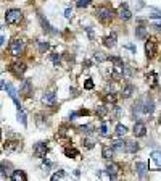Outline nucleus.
<instances>
[{"label":"nucleus","mask_w":161,"mask_h":181,"mask_svg":"<svg viewBox=\"0 0 161 181\" xmlns=\"http://www.w3.org/2000/svg\"><path fill=\"white\" fill-rule=\"evenodd\" d=\"M95 16L102 23H110L114 18V11L108 7H97L95 8Z\"/></svg>","instance_id":"1"},{"label":"nucleus","mask_w":161,"mask_h":181,"mask_svg":"<svg viewBox=\"0 0 161 181\" xmlns=\"http://www.w3.org/2000/svg\"><path fill=\"white\" fill-rule=\"evenodd\" d=\"M26 50V42L23 39H13L10 44V54L13 57H21Z\"/></svg>","instance_id":"2"},{"label":"nucleus","mask_w":161,"mask_h":181,"mask_svg":"<svg viewBox=\"0 0 161 181\" xmlns=\"http://www.w3.org/2000/svg\"><path fill=\"white\" fill-rule=\"evenodd\" d=\"M23 20V13L20 8H10L5 13V21L7 24H18V23Z\"/></svg>","instance_id":"3"},{"label":"nucleus","mask_w":161,"mask_h":181,"mask_svg":"<svg viewBox=\"0 0 161 181\" xmlns=\"http://www.w3.org/2000/svg\"><path fill=\"white\" fill-rule=\"evenodd\" d=\"M140 109H142V115H152L155 112V102L152 97H143L140 100Z\"/></svg>","instance_id":"4"},{"label":"nucleus","mask_w":161,"mask_h":181,"mask_svg":"<svg viewBox=\"0 0 161 181\" xmlns=\"http://www.w3.org/2000/svg\"><path fill=\"white\" fill-rule=\"evenodd\" d=\"M48 152V146L45 141H39V142H36V146H34V155L39 157V158H44L45 155H47Z\"/></svg>","instance_id":"5"},{"label":"nucleus","mask_w":161,"mask_h":181,"mask_svg":"<svg viewBox=\"0 0 161 181\" xmlns=\"http://www.w3.org/2000/svg\"><path fill=\"white\" fill-rule=\"evenodd\" d=\"M158 52V42L155 41V39H148V41L145 42V54L148 58H153L155 55H156Z\"/></svg>","instance_id":"6"},{"label":"nucleus","mask_w":161,"mask_h":181,"mask_svg":"<svg viewBox=\"0 0 161 181\" xmlns=\"http://www.w3.org/2000/svg\"><path fill=\"white\" fill-rule=\"evenodd\" d=\"M26 70H27V66H26V63H23V61H16V63H13L10 66V71L13 73L15 76H23L26 73Z\"/></svg>","instance_id":"7"},{"label":"nucleus","mask_w":161,"mask_h":181,"mask_svg":"<svg viewBox=\"0 0 161 181\" xmlns=\"http://www.w3.org/2000/svg\"><path fill=\"white\" fill-rule=\"evenodd\" d=\"M132 133H134L135 138H143V136L147 134V126H145V123L135 121V123H134V128H132Z\"/></svg>","instance_id":"8"},{"label":"nucleus","mask_w":161,"mask_h":181,"mask_svg":"<svg viewBox=\"0 0 161 181\" xmlns=\"http://www.w3.org/2000/svg\"><path fill=\"white\" fill-rule=\"evenodd\" d=\"M116 41H118V34L111 32V34H108V36L103 37V45H105L106 49H113L114 45H116Z\"/></svg>","instance_id":"9"},{"label":"nucleus","mask_w":161,"mask_h":181,"mask_svg":"<svg viewBox=\"0 0 161 181\" xmlns=\"http://www.w3.org/2000/svg\"><path fill=\"white\" fill-rule=\"evenodd\" d=\"M39 20H40V24H42V29H44L45 32H48V34H56V29H53V28H52V24L48 23V20L45 18V16H44L42 13H39Z\"/></svg>","instance_id":"10"},{"label":"nucleus","mask_w":161,"mask_h":181,"mask_svg":"<svg viewBox=\"0 0 161 181\" xmlns=\"http://www.w3.org/2000/svg\"><path fill=\"white\" fill-rule=\"evenodd\" d=\"M21 144L18 142V141H7L5 142V146H3V149L8 152V154H11V152H18V150H21Z\"/></svg>","instance_id":"11"},{"label":"nucleus","mask_w":161,"mask_h":181,"mask_svg":"<svg viewBox=\"0 0 161 181\" xmlns=\"http://www.w3.org/2000/svg\"><path fill=\"white\" fill-rule=\"evenodd\" d=\"M119 18L123 20V21H129L132 18V13H131V10L127 7V3H123L119 7Z\"/></svg>","instance_id":"12"},{"label":"nucleus","mask_w":161,"mask_h":181,"mask_svg":"<svg viewBox=\"0 0 161 181\" xmlns=\"http://www.w3.org/2000/svg\"><path fill=\"white\" fill-rule=\"evenodd\" d=\"M5 89H7L8 90V95H10V97L11 99H13V102H15V105H16V109H21V104H20V100H18V97H16V89L13 87V84H5Z\"/></svg>","instance_id":"13"},{"label":"nucleus","mask_w":161,"mask_h":181,"mask_svg":"<svg viewBox=\"0 0 161 181\" xmlns=\"http://www.w3.org/2000/svg\"><path fill=\"white\" fill-rule=\"evenodd\" d=\"M55 102H56V97H55V92H45L42 95V104L44 105H47V107H53L55 105Z\"/></svg>","instance_id":"14"},{"label":"nucleus","mask_w":161,"mask_h":181,"mask_svg":"<svg viewBox=\"0 0 161 181\" xmlns=\"http://www.w3.org/2000/svg\"><path fill=\"white\" fill-rule=\"evenodd\" d=\"M135 170H137V175H139V178H142V179L147 178L148 165H147L145 162H137V163H135Z\"/></svg>","instance_id":"15"},{"label":"nucleus","mask_w":161,"mask_h":181,"mask_svg":"<svg viewBox=\"0 0 161 181\" xmlns=\"http://www.w3.org/2000/svg\"><path fill=\"white\" fill-rule=\"evenodd\" d=\"M11 163L10 162H2L0 163V175H2L3 178H10V175H11Z\"/></svg>","instance_id":"16"},{"label":"nucleus","mask_w":161,"mask_h":181,"mask_svg":"<svg viewBox=\"0 0 161 181\" xmlns=\"http://www.w3.org/2000/svg\"><path fill=\"white\" fill-rule=\"evenodd\" d=\"M106 173H108V176H110L111 179H116L118 173H119V167L116 165V163H108L106 165Z\"/></svg>","instance_id":"17"},{"label":"nucleus","mask_w":161,"mask_h":181,"mask_svg":"<svg viewBox=\"0 0 161 181\" xmlns=\"http://www.w3.org/2000/svg\"><path fill=\"white\" fill-rule=\"evenodd\" d=\"M140 146L137 141H126V152H129V154H135V152H139Z\"/></svg>","instance_id":"18"},{"label":"nucleus","mask_w":161,"mask_h":181,"mask_svg":"<svg viewBox=\"0 0 161 181\" xmlns=\"http://www.w3.org/2000/svg\"><path fill=\"white\" fill-rule=\"evenodd\" d=\"M21 92L26 95V97H29L31 92H32V83L29 79H23V84H21Z\"/></svg>","instance_id":"19"},{"label":"nucleus","mask_w":161,"mask_h":181,"mask_svg":"<svg viewBox=\"0 0 161 181\" xmlns=\"http://www.w3.org/2000/svg\"><path fill=\"white\" fill-rule=\"evenodd\" d=\"M10 178L13 179V181H26L27 176H26V173L23 172V170H13L10 175Z\"/></svg>","instance_id":"20"},{"label":"nucleus","mask_w":161,"mask_h":181,"mask_svg":"<svg viewBox=\"0 0 161 181\" xmlns=\"http://www.w3.org/2000/svg\"><path fill=\"white\" fill-rule=\"evenodd\" d=\"M111 149L114 152H124L126 150V141H114V142L111 144Z\"/></svg>","instance_id":"21"},{"label":"nucleus","mask_w":161,"mask_h":181,"mask_svg":"<svg viewBox=\"0 0 161 181\" xmlns=\"http://www.w3.org/2000/svg\"><path fill=\"white\" fill-rule=\"evenodd\" d=\"M113 155H114V150H113V149H110L108 146H103V147H102V157H103V158H106V160H111Z\"/></svg>","instance_id":"22"},{"label":"nucleus","mask_w":161,"mask_h":181,"mask_svg":"<svg viewBox=\"0 0 161 181\" xmlns=\"http://www.w3.org/2000/svg\"><path fill=\"white\" fill-rule=\"evenodd\" d=\"M108 112H110V109H108L106 105H97V109H95V113H97L100 118H105V116L108 115Z\"/></svg>","instance_id":"23"},{"label":"nucleus","mask_w":161,"mask_h":181,"mask_svg":"<svg viewBox=\"0 0 161 181\" xmlns=\"http://www.w3.org/2000/svg\"><path fill=\"white\" fill-rule=\"evenodd\" d=\"M147 28H143V26H137L135 28V37H139V39H147Z\"/></svg>","instance_id":"24"},{"label":"nucleus","mask_w":161,"mask_h":181,"mask_svg":"<svg viewBox=\"0 0 161 181\" xmlns=\"http://www.w3.org/2000/svg\"><path fill=\"white\" fill-rule=\"evenodd\" d=\"M134 90H135V87L132 86V84H126V86H124V89H123V97H126V99H127V97H131Z\"/></svg>","instance_id":"25"},{"label":"nucleus","mask_w":161,"mask_h":181,"mask_svg":"<svg viewBox=\"0 0 161 181\" xmlns=\"http://www.w3.org/2000/svg\"><path fill=\"white\" fill-rule=\"evenodd\" d=\"M16 118H18V121L23 124V126H27V120H26V115H24V112H23V109L18 110V113H16Z\"/></svg>","instance_id":"26"},{"label":"nucleus","mask_w":161,"mask_h":181,"mask_svg":"<svg viewBox=\"0 0 161 181\" xmlns=\"http://www.w3.org/2000/svg\"><path fill=\"white\" fill-rule=\"evenodd\" d=\"M65 155L66 157H79V150L77 149H74V147H66L65 149Z\"/></svg>","instance_id":"27"},{"label":"nucleus","mask_w":161,"mask_h":181,"mask_svg":"<svg viewBox=\"0 0 161 181\" xmlns=\"http://www.w3.org/2000/svg\"><path fill=\"white\" fill-rule=\"evenodd\" d=\"M127 133V128L124 126V124H118L116 126V129H114V134L118 136V138H123V136Z\"/></svg>","instance_id":"28"},{"label":"nucleus","mask_w":161,"mask_h":181,"mask_svg":"<svg viewBox=\"0 0 161 181\" xmlns=\"http://www.w3.org/2000/svg\"><path fill=\"white\" fill-rule=\"evenodd\" d=\"M152 160L156 163L158 167H161V150H153L152 152Z\"/></svg>","instance_id":"29"},{"label":"nucleus","mask_w":161,"mask_h":181,"mask_svg":"<svg viewBox=\"0 0 161 181\" xmlns=\"http://www.w3.org/2000/svg\"><path fill=\"white\" fill-rule=\"evenodd\" d=\"M105 100L108 102V104L114 105V104H116V100H118V95L114 94V92H108V94L105 95Z\"/></svg>","instance_id":"30"},{"label":"nucleus","mask_w":161,"mask_h":181,"mask_svg":"<svg viewBox=\"0 0 161 181\" xmlns=\"http://www.w3.org/2000/svg\"><path fill=\"white\" fill-rule=\"evenodd\" d=\"M94 58H95V61H97V63H102V61L108 60V57H106V55H103V52H95Z\"/></svg>","instance_id":"31"},{"label":"nucleus","mask_w":161,"mask_h":181,"mask_svg":"<svg viewBox=\"0 0 161 181\" xmlns=\"http://www.w3.org/2000/svg\"><path fill=\"white\" fill-rule=\"evenodd\" d=\"M50 60L53 61L55 66H60V65H61V57H60L58 54H52V55H50Z\"/></svg>","instance_id":"32"},{"label":"nucleus","mask_w":161,"mask_h":181,"mask_svg":"<svg viewBox=\"0 0 161 181\" xmlns=\"http://www.w3.org/2000/svg\"><path fill=\"white\" fill-rule=\"evenodd\" d=\"M66 176V173L65 172H63V170H60V172H56V173H53V175H52V181H56V179H61V178H65Z\"/></svg>","instance_id":"33"},{"label":"nucleus","mask_w":161,"mask_h":181,"mask_svg":"<svg viewBox=\"0 0 161 181\" xmlns=\"http://www.w3.org/2000/svg\"><path fill=\"white\" fill-rule=\"evenodd\" d=\"M37 45H39V52L40 54H44L45 50L48 49V42H45V41H37Z\"/></svg>","instance_id":"34"},{"label":"nucleus","mask_w":161,"mask_h":181,"mask_svg":"<svg viewBox=\"0 0 161 181\" xmlns=\"http://www.w3.org/2000/svg\"><path fill=\"white\" fill-rule=\"evenodd\" d=\"M100 134L103 136V138H108V136H110V131H108V124L106 123H103L100 126Z\"/></svg>","instance_id":"35"},{"label":"nucleus","mask_w":161,"mask_h":181,"mask_svg":"<svg viewBox=\"0 0 161 181\" xmlns=\"http://www.w3.org/2000/svg\"><path fill=\"white\" fill-rule=\"evenodd\" d=\"M80 131L84 134H92L94 133V126H92V124H85V126H80Z\"/></svg>","instance_id":"36"},{"label":"nucleus","mask_w":161,"mask_h":181,"mask_svg":"<svg viewBox=\"0 0 161 181\" xmlns=\"http://www.w3.org/2000/svg\"><path fill=\"white\" fill-rule=\"evenodd\" d=\"M92 0H77V3H76V7L77 8H84V7H89Z\"/></svg>","instance_id":"37"},{"label":"nucleus","mask_w":161,"mask_h":181,"mask_svg":"<svg viewBox=\"0 0 161 181\" xmlns=\"http://www.w3.org/2000/svg\"><path fill=\"white\" fill-rule=\"evenodd\" d=\"M84 89H94V81H92V79H87V81H85V84H84Z\"/></svg>","instance_id":"38"},{"label":"nucleus","mask_w":161,"mask_h":181,"mask_svg":"<svg viewBox=\"0 0 161 181\" xmlns=\"http://www.w3.org/2000/svg\"><path fill=\"white\" fill-rule=\"evenodd\" d=\"M84 146L87 147V149H92V147H94V141L92 139H84Z\"/></svg>","instance_id":"39"},{"label":"nucleus","mask_w":161,"mask_h":181,"mask_svg":"<svg viewBox=\"0 0 161 181\" xmlns=\"http://www.w3.org/2000/svg\"><path fill=\"white\" fill-rule=\"evenodd\" d=\"M152 20H161V11H155L153 15H150Z\"/></svg>","instance_id":"40"},{"label":"nucleus","mask_w":161,"mask_h":181,"mask_svg":"<svg viewBox=\"0 0 161 181\" xmlns=\"http://www.w3.org/2000/svg\"><path fill=\"white\" fill-rule=\"evenodd\" d=\"M71 16H73V10L71 8H66L65 10V18H71Z\"/></svg>","instance_id":"41"},{"label":"nucleus","mask_w":161,"mask_h":181,"mask_svg":"<svg viewBox=\"0 0 161 181\" xmlns=\"http://www.w3.org/2000/svg\"><path fill=\"white\" fill-rule=\"evenodd\" d=\"M152 28H155L156 31H159V32H161V21H159V23H153Z\"/></svg>","instance_id":"42"},{"label":"nucleus","mask_w":161,"mask_h":181,"mask_svg":"<svg viewBox=\"0 0 161 181\" xmlns=\"http://www.w3.org/2000/svg\"><path fill=\"white\" fill-rule=\"evenodd\" d=\"M126 49H129V50H132V52H134V54H135V47H134V45H132V44H129V45H126Z\"/></svg>","instance_id":"43"},{"label":"nucleus","mask_w":161,"mask_h":181,"mask_svg":"<svg viewBox=\"0 0 161 181\" xmlns=\"http://www.w3.org/2000/svg\"><path fill=\"white\" fill-rule=\"evenodd\" d=\"M5 87V83H3V79H0V89H3Z\"/></svg>","instance_id":"44"},{"label":"nucleus","mask_w":161,"mask_h":181,"mask_svg":"<svg viewBox=\"0 0 161 181\" xmlns=\"http://www.w3.org/2000/svg\"><path fill=\"white\" fill-rule=\"evenodd\" d=\"M3 42H5V37L0 36V45H3Z\"/></svg>","instance_id":"45"}]
</instances>
